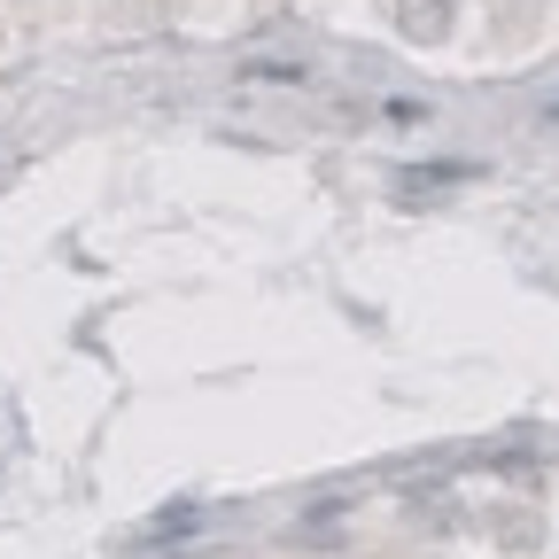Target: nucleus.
<instances>
[{
	"label": "nucleus",
	"mask_w": 559,
	"mask_h": 559,
	"mask_svg": "<svg viewBox=\"0 0 559 559\" xmlns=\"http://www.w3.org/2000/svg\"><path fill=\"white\" fill-rule=\"evenodd\" d=\"M404 39H443L451 32V0H404Z\"/></svg>",
	"instance_id": "obj_1"
},
{
	"label": "nucleus",
	"mask_w": 559,
	"mask_h": 559,
	"mask_svg": "<svg viewBox=\"0 0 559 559\" xmlns=\"http://www.w3.org/2000/svg\"><path fill=\"white\" fill-rule=\"evenodd\" d=\"M194 521H202V506H179V513L148 521V544H164V536H179V528H194Z\"/></svg>",
	"instance_id": "obj_2"
}]
</instances>
